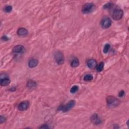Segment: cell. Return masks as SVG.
I'll return each instance as SVG.
<instances>
[{"label": "cell", "instance_id": "cell-24", "mask_svg": "<svg viewBox=\"0 0 129 129\" xmlns=\"http://www.w3.org/2000/svg\"><path fill=\"white\" fill-rule=\"evenodd\" d=\"M50 127L47 125H43L42 126L39 127L40 129H49Z\"/></svg>", "mask_w": 129, "mask_h": 129}, {"label": "cell", "instance_id": "cell-6", "mask_svg": "<svg viewBox=\"0 0 129 129\" xmlns=\"http://www.w3.org/2000/svg\"><path fill=\"white\" fill-rule=\"evenodd\" d=\"M111 24H112V21L108 17H104L102 19L100 22L101 26L103 29L108 28L111 26Z\"/></svg>", "mask_w": 129, "mask_h": 129}, {"label": "cell", "instance_id": "cell-3", "mask_svg": "<svg viewBox=\"0 0 129 129\" xmlns=\"http://www.w3.org/2000/svg\"><path fill=\"white\" fill-rule=\"evenodd\" d=\"M123 15H124L123 11L121 9L118 8L115 9L113 11L112 14H111L112 18L116 21L121 20L122 18Z\"/></svg>", "mask_w": 129, "mask_h": 129}, {"label": "cell", "instance_id": "cell-21", "mask_svg": "<svg viewBox=\"0 0 129 129\" xmlns=\"http://www.w3.org/2000/svg\"><path fill=\"white\" fill-rule=\"evenodd\" d=\"M112 6H113V4H111L110 3H108L105 4L103 6V8L105 9H110L111 8V7H112Z\"/></svg>", "mask_w": 129, "mask_h": 129}, {"label": "cell", "instance_id": "cell-18", "mask_svg": "<svg viewBox=\"0 0 129 129\" xmlns=\"http://www.w3.org/2000/svg\"><path fill=\"white\" fill-rule=\"evenodd\" d=\"M110 48V45L108 43H107L105 45L104 47V49H103V52L104 54H107L108 52L109 49Z\"/></svg>", "mask_w": 129, "mask_h": 129}, {"label": "cell", "instance_id": "cell-2", "mask_svg": "<svg viewBox=\"0 0 129 129\" xmlns=\"http://www.w3.org/2000/svg\"><path fill=\"white\" fill-rule=\"evenodd\" d=\"M76 104V102L74 100H70L68 103H67L65 105H61L60 108H58V110L62 111L63 112H67L69 110L74 107Z\"/></svg>", "mask_w": 129, "mask_h": 129}, {"label": "cell", "instance_id": "cell-5", "mask_svg": "<svg viewBox=\"0 0 129 129\" xmlns=\"http://www.w3.org/2000/svg\"><path fill=\"white\" fill-rule=\"evenodd\" d=\"M54 57L56 60V62L58 64H59V65L64 63V55L62 52L59 51L56 52L54 55Z\"/></svg>", "mask_w": 129, "mask_h": 129}, {"label": "cell", "instance_id": "cell-8", "mask_svg": "<svg viewBox=\"0 0 129 129\" xmlns=\"http://www.w3.org/2000/svg\"><path fill=\"white\" fill-rule=\"evenodd\" d=\"M90 120L92 123L95 125H99L101 122V120L99 118L98 115L94 114L90 117Z\"/></svg>", "mask_w": 129, "mask_h": 129}, {"label": "cell", "instance_id": "cell-7", "mask_svg": "<svg viewBox=\"0 0 129 129\" xmlns=\"http://www.w3.org/2000/svg\"><path fill=\"white\" fill-rule=\"evenodd\" d=\"M29 106V102L28 101H24L21 102L18 107V108L19 110L24 111L28 109Z\"/></svg>", "mask_w": 129, "mask_h": 129}, {"label": "cell", "instance_id": "cell-1", "mask_svg": "<svg viewBox=\"0 0 129 129\" xmlns=\"http://www.w3.org/2000/svg\"><path fill=\"white\" fill-rule=\"evenodd\" d=\"M107 102L108 107L109 108H115L120 103V100L114 96H109L107 98Z\"/></svg>", "mask_w": 129, "mask_h": 129}, {"label": "cell", "instance_id": "cell-12", "mask_svg": "<svg viewBox=\"0 0 129 129\" xmlns=\"http://www.w3.org/2000/svg\"><path fill=\"white\" fill-rule=\"evenodd\" d=\"M28 32L25 28H20L17 30V34L19 36H25L28 34Z\"/></svg>", "mask_w": 129, "mask_h": 129}, {"label": "cell", "instance_id": "cell-19", "mask_svg": "<svg viewBox=\"0 0 129 129\" xmlns=\"http://www.w3.org/2000/svg\"><path fill=\"white\" fill-rule=\"evenodd\" d=\"M13 8L11 6H6L4 9V11L6 13H10L12 11Z\"/></svg>", "mask_w": 129, "mask_h": 129}, {"label": "cell", "instance_id": "cell-20", "mask_svg": "<svg viewBox=\"0 0 129 129\" xmlns=\"http://www.w3.org/2000/svg\"><path fill=\"white\" fill-rule=\"evenodd\" d=\"M79 89V87L77 85L73 86L70 90V92L72 93H75L76 92H77Z\"/></svg>", "mask_w": 129, "mask_h": 129}, {"label": "cell", "instance_id": "cell-4", "mask_svg": "<svg viewBox=\"0 0 129 129\" xmlns=\"http://www.w3.org/2000/svg\"><path fill=\"white\" fill-rule=\"evenodd\" d=\"M95 9V6L92 3H87L84 4L82 8V12L84 14H89L91 13Z\"/></svg>", "mask_w": 129, "mask_h": 129}, {"label": "cell", "instance_id": "cell-9", "mask_svg": "<svg viewBox=\"0 0 129 129\" xmlns=\"http://www.w3.org/2000/svg\"><path fill=\"white\" fill-rule=\"evenodd\" d=\"M24 47L22 45H17L14 47L12 50V52L14 54H19L23 52V50H24Z\"/></svg>", "mask_w": 129, "mask_h": 129}, {"label": "cell", "instance_id": "cell-11", "mask_svg": "<svg viewBox=\"0 0 129 129\" xmlns=\"http://www.w3.org/2000/svg\"><path fill=\"white\" fill-rule=\"evenodd\" d=\"M38 64V60L34 59V58H32L28 62V66L30 68H33L36 67Z\"/></svg>", "mask_w": 129, "mask_h": 129}, {"label": "cell", "instance_id": "cell-22", "mask_svg": "<svg viewBox=\"0 0 129 129\" xmlns=\"http://www.w3.org/2000/svg\"><path fill=\"white\" fill-rule=\"evenodd\" d=\"M6 121V119L4 116L1 115L0 116V123L1 124H2V123Z\"/></svg>", "mask_w": 129, "mask_h": 129}, {"label": "cell", "instance_id": "cell-15", "mask_svg": "<svg viewBox=\"0 0 129 129\" xmlns=\"http://www.w3.org/2000/svg\"><path fill=\"white\" fill-rule=\"evenodd\" d=\"M80 64L79 61L77 58H75L71 63V66L73 68H76L79 66Z\"/></svg>", "mask_w": 129, "mask_h": 129}, {"label": "cell", "instance_id": "cell-23", "mask_svg": "<svg viewBox=\"0 0 129 129\" xmlns=\"http://www.w3.org/2000/svg\"><path fill=\"white\" fill-rule=\"evenodd\" d=\"M124 94H125V91L124 90H121L119 93V96L122 97L124 95Z\"/></svg>", "mask_w": 129, "mask_h": 129}, {"label": "cell", "instance_id": "cell-14", "mask_svg": "<svg viewBox=\"0 0 129 129\" xmlns=\"http://www.w3.org/2000/svg\"><path fill=\"white\" fill-rule=\"evenodd\" d=\"M36 83L33 80H29L26 84L27 87L29 89H32L36 87Z\"/></svg>", "mask_w": 129, "mask_h": 129}, {"label": "cell", "instance_id": "cell-17", "mask_svg": "<svg viewBox=\"0 0 129 129\" xmlns=\"http://www.w3.org/2000/svg\"><path fill=\"white\" fill-rule=\"evenodd\" d=\"M93 79V76L91 74H86L84 77V80L85 81H90Z\"/></svg>", "mask_w": 129, "mask_h": 129}, {"label": "cell", "instance_id": "cell-16", "mask_svg": "<svg viewBox=\"0 0 129 129\" xmlns=\"http://www.w3.org/2000/svg\"><path fill=\"white\" fill-rule=\"evenodd\" d=\"M103 68H104V63L101 62L98 65H97V67H96V71L98 72H100L103 70Z\"/></svg>", "mask_w": 129, "mask_h": 129}, {"label": "cell", "instance_id": "cell-25", "mask_svg": "<svg viewBox=\"0 0 129 129\" xmlns=\"http://www.w3.org/2000/svg\"><path fill=\"white\" fill-rule=\"evenodd\" d=\"M2 39L3 40H5V41H7V40H9V38L7 36H3L2 37Z\"/></svg>", "mask_w": 129, "mask_h": 129}, {"label": "cell", "instance_id": "cell-13", "mask_svg": "<svg viewBox=\"0 0 129 129\" xmlns=\"http://www.w3.org/2000/svg\"><path fill=\"white\" fill-rule=\"evenodd\" d=\"M11 83L10 80L7 77H4L1 79V85L3 86H6Z\"/></svg>", "mask_w": 129, "mask_h": 129}, {"label": "cell", "instance_id": "cell-10", "mask_svg": "<svg viewBox=\"0 0 129 129\" xmlns=\"http://www.w3.org/2000/svg\"><path fill=\"white\" fill-rule=\"evenodd\" d=\"M87 66L90 69H94L97 66V62L94 59H90L87 62Z\"/></svg>", "mask_w": 129, "mask_h": 129}]
</instances>
